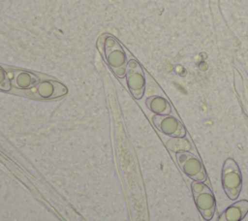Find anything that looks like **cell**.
I'll list each match as a JSON object with an SVG mask.
<instances>
[{"instance_id": "5b68a950", "label": "cell", "mask_w": 248, "mask_h": 221, "mask_svg": "<svg viewBox=\"0 0 248 221\" xmlns=\"http://www.w3.org/2000/svg\"><path fill=\"white\" fill-rule=\"evenodd\" d=\"M67 91V87L61 82L52 79H45L28 89L26 93L36 99L51 100L66 95Z\"/></svg>"}, {"instance_id": "7c38bea8", "label": "cell", "mask_w": 248, "mask_h": 221, "mask_svg": "<svg viewBox=\"0 0 248 221\" xmlns=\"http://www.w3.org/2000/svg\"><path fill=\"white\" fill-rule=\"evenodd\" d=\"M11 88H12L11 79H10L7 72L0 66V90L10 91Z\"/></svg>"}, {"instance_id": "7a4b0ae2", "label": "cell", "mask_w": 248, "mask_h": 221, "mask_svg": "<svg viewBox=\"0 0 248 221\" xmlns=\"http://www.w3.org/2000/svg\"><path fill=\"white\" fill-rule=\"evenodd\" d=\"M222 186L231 200L238 198L242 187V176L237 163L232 158H228L222 169Z\"/></svg>"}, {"instance_id": "30bf717a", "label": "cell", "mask_w": 248, "mask_h": 221, "mask_svg": "<svg viewBox=\"0 0 248 221\" xmlns=\"http://www.w3.org/2000/svg\"><path fill=\"white\" fill-rule=\"evenodd\" d=\"M147 108L158 115H167L171 111V108L170 103L161 96H151L146 99Z\"/></svg>"}, {"instance_id": "277c9868", "label": "cell", "mask_w": 248, "mask_h": 221, "mask_svg": "<svg viewBox=\"0 0 248 221\" xmlns=\"http://www.w3.org/2000/svg\"><path fill=\"white\" fill-rule=\"evenodd\" d=\"M176 161L183 173L196 181H205L206 172L198 156L188 151L176 153Z\"/></svg>"}, {"instance_id": "8992f818", "label": "cell", "mask_w": 248, "mask_h": 221, "mask_svg": "<svg viewBox=\"0 0 248 221\" xmlns=\"http://www.w3.org/2000/svg\"><path fill=\"white\" fill-rule=\"evenodd\" d=\"M126 81L131 94L136 99H141L145 90V77L140 65L134 59L128 61Z\"/></svg>"}, {"instance_id": "3957f363", "label": "cell", "mask_w": 248, "mask_h": 221, "mask_svg": "<svg viewBox=\"0 0 248 221\" xmlns=\"http://www.w3.org/2000/svg\"><path fill=\"white\" fill-rule=\"evenodd\" d=\"M195 204L205 220L212 219L215 212V198L210 188L202 181L194 180L191 184Z\"/></svg>"}, {"instance_id": "ba28073f", "label": "cell", "mask_w": 248, "mask_h": 221, "mask_svg": "<svg viewBox=\"0 0 248 221\" xmlns=\"http://www.w3.org/2000/svg\"><path fill=\"white\" fill-rule=\"evenodd\" d=\"M39 82L38 78L27 71L13 70L11 77V83L17 89L28 90Z\"/></svg>"}, {"instance_id": "9c48e42d", "label": "cell", "mask_w": 248, "mask_h": 221, "mask_svg": "<svg viewBox=\"0 0 248 221\" xmlns=\"http://www.w3.org/2000/svg\"><path fill=\"white\" fill-rule=\"evenodd\" d=\"M248 213V201L241 200L231 205L219 216L218 221H241Z\"/></svg>"}, {"instance_id": "52a82bcc", "label": "cell", "mask_w": 248, "mask_h": 221, "mask_svg": "<svg viewBox=\"0 0 248 221\" xmlns=\"http://www.w3.org/2000/svg\"><path fill=\"white\" fill-rule=\"evenodd\" d=\"M152 120L156 128L167 136L172 138H183L186 135V130L183 124L178 119L170 114H155Z\"/></svg>"}, {"instance_id": "6da1fadb", "label": "cell", "mask_w": 248, "mask_h": 221, "mask_svg": "<svg viewBox=\"0 0 248 221\" xmlns=\"http://www.w3.org/2000/svg\"><path fill=\"white\" fill-rule=\"evenodd\" d=\"M97 47L111 71L120 79L126 77L128 60L120 43L111 35L104 34L99 37Z\"/></svg>"}, {"instance_id": "8fae6325", "label": "cell", "mask_w": 248, "mask_h": 221, "mask_svg": "<svg viewBox=\"0 0 248 221\" xmlns=\"http://www.w3.org/2000/svg\"><path fill=\"white\" fill-rule=\"evenodd\" d=\"M168 147L175 152H181V151H187L191 148L190 142L183 139V138H172L167 142Z\"/></svg>"}]
</instances>
